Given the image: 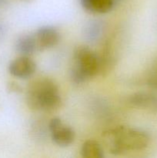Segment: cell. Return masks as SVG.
Listing matches in <instances>:
<instances>
[{
  "instance_id": "obj_1",
  "label": "cell",
  "mask_w": 157,
  "mask_h": 158,
  "mask_svg": "<svg viewBox=\"0 0 157 158\" xmlns=\"http://www.w3.org/2000/svg\"><path fill=\"white\" fill-rule=\"evenodd\" d=\"M106 147L114 155H122L130 151H143L149 143V136L141 130L119 126L103 134Z\"/></svg>"
},
{
  "instance_id": "obj_2",
  "label": "cell",
  "mask_w": 157,
  "mask_h": 158,
  "mask_svg": "<svg viewBox=\"0 0 157 158\" xmlns=\"http://www.w3.org/2000/svg\"><path fill=\"white\" fill-rule=\"evenodd\" d=\"M26 99L31 109L45 112L55 110L62 103L58 86L49 78H40L32 82L26 89Z\"/></svg>"
},
{
  "instance_id": "obj_3",
  "label": "cell",
  "mask_w": 157,
  "mask_h": 158,
  "mask_svg": "<svg viewBox=\"0 0 157 158\" xmlns=\"http://www.w3.org/2000/svg\"><path fill=\"white\" fill-rule=\"evenodd\" d=\"M101 71V61L88 46H78L74 52V66L70 72L71 80L76 84L85 83Z\"/></svg>"
},
{
  "instance_id": "obj_4",
  "label": "cell",
  "mask_w": 157,
  "mask_h": 158,
  "mask_svg": "<svg viewBox=\"0 0 157 158\" xmlns=\"http://www.w3.org/2000/svg\"><path fill=\"white\" fill-rule=\"evenodd\" d=\"M49 128L52 141L56 145L66 148L73 143L75 131L71 127L63 123L59 118H52L49 123Z\"/></svg>"
},
{
  "instance_id": "obj_5",
  "label": "cell",
  "mask_w": 157,
  "mask_h": 158,
  "mask_svg": "<svg viewBox=\"0 0 157 158\" xmlns=\"http://www.w3.org/2000/svg\"><path fill=\"white\" fill-rule=\"evenodd\" d=\"M38 52L55 47L60 41V33L56 28L45 26L33 33Z\"/></svg>"
},
{
  "instance_id": "obj_6",
  "label": "cell",
  "mask_w": 157,
  "mask_h": 158,
  "mask_svg": "<svg viewBox=\"0 0 157 158\" xmlns=\"http://www.w3.org/2000/svg\"><path fill=\"white\" fill-rule=\"evenodd\" d=\"M36 70V63L29 56H21L12 60L9 65V72L13 77L18 79L30 78Z\"/></svg>"
},
{
  "instance_id": "obj_7",
  "label": "cell",
  "mask_w": 157,
  "mask_h": 158,
  "mask_svg": "<svg viewBox=\"0 0 157 158\" xmlns=\"http://www.w3.org/2000/svg\"><path fill=\"white\" fill-rule=\"evenodd\" d=\"M129 103L135 107L157 113V96L146 92H138L132 94Z\"/></svg>"
},
{
  "instance_id": "obj_8",
  "label": "cell",
  "mask_w": 157,
  "mask_h": 158,
  "mask_svg": "<svg viewBox=\"0 0 157 158\" xmlns=\"http://www.w3.org/2000/svg\"><path fill=\"white\" fill-rule=\"evenodd\" d=\"M15 49L21 56H30L38 52L33 34L22 35L15 42Z\"/></svg>"
},
{
  "instance_id": "obj_9",
  "label": "cell",
  "mask_w": 157,
  "mask_h": 158,
  "mask_svg": "<svg viewBox=\"0 0 157 158\" xmlns=\"http://www.w3.org/2000/svg\"><path fill=\"white\" fill-rule=\"evenodd\" d=\"M85 10L91 13L103 14L110 12L114 6V0H80Z\"/></svg>"
},
{
  "instance_id": "obj_10",
  "label": "cell",
  "mask_w": 157,
  "mask_h": 158,
  "mask_svg": "<svg viewBox=\"0 0 157 158\" xmlns=\"http://www.w3.org/2000/svg\"><path fill=\"white\" fill-rule=\"evenodd\" d=\"M81 154L84 158H103L104 157V151L99 142L89 140L82 146Z\"/></svg>"
},
{
  "instance_id": "obj_11",
  "label": "cell",
  "mask_w": 157,
  "mask_h": 158,
  "mask_svg": "<svg viewBox=\"0 0 157 158\" xmlns=\"http://www.w3.org/2000/svg\"><path fill=\"white\" fill-rule=\"evenodd\" d=\"M102 29H103V26L99 22H92L86 28V35L89 40L93 41L97 40L101 35Z\"/></svg>"
},
{
  "instance_id": "obj_12",
  "label": "cell",
  "mask_w": 157,
  "mask_h": 158,
  "mask_svg": "<svg viewBox=\"0 0 157 158\" xmlns=\"http://www.w3.org/2000/svg\"><path fill=\"white\" fill-rule=\"evenodd\" d=\"M146 83L152 89H157V63L154 65L149 73V75L146 78Z\"/></svg>"
},
{
  "instance_id": "obj_13",
  "label": "cell",
  "mask_w": 157,
  "mask_h": 158,
  "mask_svg": "<svg viewBox=\"0 0 157 158\" xmlns=\"http://www.w3.org/2000/svg\"><path fill=\"white\" fill-rule=\"evenodd\" d=\"M7 89L10 93H15V94H18L22 91V86L15 82H9L7 85Z\"/></svg>"
},
{
  "instance_id": "obj_14",
  "label": "cell",
  "mask_w": 157,
  "mask_h": 158,
  "mask_svg": "<svg viewBox=\"0 0 157 158\" xmlns=\"http://www.w3.org/2000/svg\"><path fill=\"white\" fill-rule=\"evenodd\" d=\"M5 32V27L1 23H0V37H2L3 35Z\"/></svg>"
},
{
  "instance_id": "obj_15",
  "label": "cell",
  "mask_w": 157,
  "mask_h": 158,
  "mask_svg": "<svg viewBox=\"0 0 157 158\" xmlns=\"http://www.w3.org/2000/svg\"><path fill=\"white\" fill-rule=\"evenodd\" d=\"M8 2V0H0V9L4 7Z\"/></svg>"
}]
</instances>
